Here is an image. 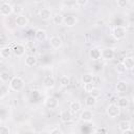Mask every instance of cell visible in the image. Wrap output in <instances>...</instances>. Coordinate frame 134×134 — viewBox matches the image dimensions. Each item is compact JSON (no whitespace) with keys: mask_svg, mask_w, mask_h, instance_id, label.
<instances>
[{"mask_svg":"<svg viewBox=\"0 0 134 134\" xmlns=\"http://www.w3.org/2000/svg\"><path fill=\"white\" fill-rule=\"evenodd\" d=\"M24 87V81L20 76H14L9 81V88L13 91H21Z\"/></svg>","mask_w":134,"mask_h":134,"instance_id":"6da1fadb","label":"cell"},{"mask_svg":"<svg viewBox=\"0 0 134 134\" xmlns=\"http://www.w3.org/2000/svg\"><path fill=\"white\" fill-rule=\"evenodd\" d=\"M127 35V29L125 26H115L112 30V36L116 40H121L126 37Z\"/></svg>","mask_w":134,"mask_h":134,"instance_id":"7a4b0ae2","label":"cell"},{"mask_svg":"<svg viewBox=\"0 0 134 134\" xmlns=\"http://www.w3.org/2000/svg\"><path fill=\"white\" fill-rule=\"evenodd\" d=\"M107 114L111 118H115L120 114V108L116 104H110L107 107Z\"/></svg>","mask_w":134,"mask_h":134,"instance_id":"3957f363","label":"cell"},{"mask_svg":"<svg viewBox=\"0 0 134 134\" xmlns=\"http://www.w3.org/2000/svg\"><path fill=\"white\" fill-rule=\"evenodd\" d=\"M12 13H13V5L9 2H6V1L1 2V5H0V15L3 16V17H5V16H9Z\"/></svg>","mask_w":134,"mask_h":134,"instance_id":"277c9868","label":"cell"},{"mask_svg":"<svg viewBox=\"0 0 134 134\" xmlns=\"http://www.w3.org/2000/svg\"><path fill=\"white\" fill-rule=\"evenodd\" d=\"M12 50H13V54H14L15 57L20 58V57L24 55V53H25V51H26V48H25V46H24L23 44L17 43V44H15V45L12 47Z\"/></svg>","mask_w":134,"mask_h":134,"instance_id":"5b68a950","label":"cell"},{"mask_svg":"<svg viewBox=\"0 0 134 134\" xmlns=\"http://www.w3.org/2000/svg\"><path fill=\"white\" fill-rule=\"evenodd\" d=\"M44 105L48 109H57L59 107V100L53 96H47L44 100Z\"/></svg>","mask_w":134,"mask_h":134,"instance_id":"8992f818","label":"cell"},{"mask_svg":"<svg viewBox=\"0 0 134 134\" xmlns=\"http://www.w3.org/2000/svg\"><path fill=\"white\" fill-rule=\"evenodd\" d=\"M115 55V52H114V49L111 48V47H106L104 49H102V59L106 60V61H109V60H112Z\"/></svg>","mask_w":134,"mask_h":134,"instance_id":"52a82bcc","label":"cell"},{"mask_svg":"<svg viewBox=\"0 0 134 134\" xmlns=\"http://www.w3.org/2000/svg\"><path fill=\"white\" fill-rule=\"evenodd\" d=\"M73 118V113L70 110H63L60 112V119L63 122H69Z\"/></svg>","mask_w":134,"mask_h":134,"instance_id":"ba28073f","label":"cell"},{"mask_svg":"<svg viewBox=\"0 0 134 134\" xmlns=\"http://www.w3.org/2000/svg\"><path fill=\"white\" fill-rule=\"evenodd\" d=\"M39 17H40L42 20L47 21V20H50V19L52 18V13H51V10H50L49 8L43 7V8H41V9L39 10Z\"/></svg>","mask_w":134,"mask_h":134,"instance_id":"9c48e42d","label":"cell"},{"mask_svg":"<svg viewBox=\"0 0 134 134\" xmlns=\"http://www.w3.org/2000/svg\"><path fill=\"white\" fill-rule=\"evenodd\" d=\"M49 43H50V46L52 48H54V49H59L63 45V41L59 36H52L49 39Z\"/></svg>","mask_w":134,"mask_h":134,"instance_id":"30bf717a","label":"cell"},{"mask_svg":"<svg viewBox=\"0 0 134 134\" xmlns=\"http://www.w3.org/2000/svg\"><path fill=\"white\" fill-rule=\"evenodd\" d=\"M77 23V18L73 15H68L64 19V25L67 27H73Z\"/></svg>","mask_w":134,"mask_h":134,"instance_id":"8fae6325","label":"cell"},{"mask_svg":"<svg viewBox=\"0 0 134 134\" xmlns=\"http://www.w3.org/2000/svg\"><path fill=\"white\" fill-rule=\"evenodd\" d=\"M89 58L92 60V61H97L102 58V50L98 49V48H91L89 50Z\"/></svg>","mask_w":134,"mask_h":134,"instance_id":"7c38bea8","label":"cell"},{"mask_svg":"<svg viewBox=\"0 0 134 134\" xmlns=\"http://www.w3.org/2000/svg\"><path fill=\"white\" fill-rule=\"evenodd\" d=\"M35 39L38 41V42H44L46 39H47V32L46 30L44 29H37L36 32H35Z\"/></svg>","mask_w":134,"mask_h":134,"instance_id":"4fadbf2b","label":"cell"},{"mask_svg":"<svg viewBox=\"0 0 134 134\" xmlns=\"http://www.w3.org/2000/svg\"><path fill=\"white\" fill-rule=\"evenodd\" d=\"M15 22H16V25H17V26H19V27H24V26H26V25L28 24V19H27L26 16L20 15V16H17V17H16Z\"/></svg>","mask_w":134,"mask_h":134,"instance_id":"5bb4252c","label":"cell"},{"mask_svg":"<svg viewBox=\"0 0 134 134\" xmlns=\"http://www.w3.org/2000/svg\"><path fill=\"white\" fill-rule=\"evenodd\" d=\"M80 118H81V120H83V121H85V122L91 121L92 118H93V113H92L90 110H84V111L81 113Z\"/></svg>","mask_w":134,"mask_h":134,"instance_id":"9a60e30c","label":"cell"},{"mask_svg":"<svg viewBox=\"0 0 134 134\" xmlns=\"http://www.w3.org/2000/svg\"><path fill=\"white\" fill-rule=\"evenodd\" d=\"M43 85L46 88H53L55 85V80L50 75H46L43 79Z\"/></svg>","mask_w":134,"mask_h":134,"instance_id":"2e32d148","label":"cell"},{"mask_svg":"<svg viewBox=\"0 0 134 134\" xmlns=\"http://www.w3.org/2000/svg\"><path fill=\"white\" fill-rule=\"evenodd\" d=\"M125 67L127 68V70H133L134 69V58L133 57H127L124 59L122 61Z\"/></svg>","mask_w":134,"mask_h":134,"instance_id":"e0dca14e","label":"cell"},{"mask_svg":"<svg viewBox=\"0 0 134 134\" xmlns=\"http://www.w3.org/2000/svg\"><path fill=\"white\" fill-rule=\"evenodd\" d=\"M12 53H13V50L8 46H3L0 49V57L2 59H8L12 55Z\"/></svg>","mask_w":134,"mask_h":134,"instance_id":"ac0fdd59","label":"cell"},{"mask_svg":"<svg viewBox=\"0 0 134 134\" xmlns=\"http://www.w3.org/2000/svg\"><path fill=\"white\" fill-rule=\"evenodd\" d=\"M37 63H38V60H37V58H36L35 55H32V54H28V55L25 58V65H26L27 67H34V66L37 65Z\"/></svg>","mask_w":134,"mask_h":134,"instance_id":"d6986e66","label":"cell"},{"mask_svg":"<svg viewBox=\"0 0 134 134\" xmlns=\"http://www.w3.org/2000/svg\"><path fill=\"white\" fill-rule=\"evenodd\" d=\"M81 109H82V105H81V103L77 102V100H73V102H71L70 105H69V110H70L72 113H77V112L81 111Z\"/></svg>","mask_w":134,"mask_h":134,"instance_id":"ffe728a7","label":"cell"},{"mask_svg":"<svg viewBox=\"0 0 134 134\" xmlns=\"http://www.w3.org/2000/svg\"><path fill=\"white\" fill-rule=\"evenodd\" d=\"M118 129L121 131V132H125V131H129L131 129V122L129 120H120L118 122Z\"/></svg>","mask_w":134,"mask_h":134,"instance_id":"44dd1931","label":"cell"},{"mask_svg":"<svg viewBox=\"0 0 134 134\" xmlns=\"http://www.w3.org/2000/svg\"><path fill=\"white\" fill-rule=\"evenodd\" d=\"M115 88H116V91L119 92V93L126 92V90H127V88H128L127 82H125V81H119V82H117Z\"/></svg>","mask_w":134,"mask_h":134,"instance_id":"7402d4cb","label":"cell"},{"mask_svg":"<svg viewBox=\"0 0 134 134\" xmlns=\"http://www.w3.org/2000/svg\"><path fill=\"white\" fill-rule=\"evenodd\" d=\"M64 19H65V17L62 14H55L52 17V22L55 25H62V24H64Z\"/></svg>","mask_w":134,"mask_h":134,"instance_id":"603a6c76","label":"cell"},{"mask_svg":"<svg viewBox=\"0 0 134 134\" xmlns=\"http://www.w3.org/2000/svg\"><path fill=\"white\" fill-rule=\"evenodd\" d=\"M116 105L119 108H126V107H128L129 106V99H128V97H126V96L119 97L117 99V102H116Z\"/></svg>","mask_w":134,"mask_h":134,"instance_id":"cb8c5ba5","label":"cell"},{"mask_svg":"<svg viewBox=\"0 0 134 134\" xmlns=\"http://www.w3.org/2000/svg\"><path fill=\"white\" fill-rule=\"evenodd\" d=\"M85 105L87 107H93L96 105V97L92 96V95H88L85 99Z\"/></svg>","mask_w":134,"mask_h":134,"instance_id":"d4e9b609","label":"cell"},{"mask_svg":"<svg viewBox=\"0 0 134 134\" xmlns=\"http://www.w3.org/2000/svg\"><path fill=\"white\" fill-rule=\"evenodd\" d=\"M82 82L84 84H89V83H93V75L91 73H84L82 75Z\"/></svg>","mask_w":134,"mask_h":134,"instance_id":"484cf974","label":"cell"},{"mask_svg":"<svg viewBox=\"0 0 134 134\" xmlns=\"http://www.w3.org/2000/svg\"><path fill=\"white\" fill-rule=\"evenodd\" d=\"M23 10H24V8H23V6L21 4H15V5H13V13L15 15L20 16V15H22Z\"/></svg>","mask_w":134,"mask_h":134,"instance_id":"4316f807","label":"cell"},{"mask_svg":"<svg viewBox=\"0 0 134 134\" xmlns=\"http://www.w3.org/2000/svg\"><path fill=\"white\" fill-rule=\"evenodd\" d=\"M60 84H61V86H63V87L69 86V85H70V77L67 76V75H62V76L60 77Z\"/></svg>","mask_w":134,"mask_h":134,"instance_id":"83f0119b","label":"cell"},{"mask_svg":"<svg viewBox=\"0 0 134 134\" xmlns=\"http://www.w3.org/2000/svg\"><path fill=\"white\" fill-rule=\"evenodd\" d=\"M9 77H10V76H9V73H8L7 71H1V72H0V80H1L2 83H6V82L10 81Z\"/></svg>","mask_w":134,"mask_h":134,"instance_id":"f1b7e54d","label":"cell"},{"mask_svg":"<svg viewBox=\"0 0 134 134\" xmlns=\"http://www.w3.org/2000/svg\"><path fill=\"white\" fill-rule=\"evenodd\" d=\"M115 69H116V71H117L118 73H124V72L127 71V68L125 67V65H124L122 62H121V63H118V64L116 65V67H115Z\"/></svg>","mask_w":134,"mask_h":134,"instance_id":"f546056e","label":"cell"},{"mask_svg":"<svg viewBox=\"0 0 134 134\" xmlns=\"http://www.w3.org/2000/svg\"><path fill=\"white\" fill-rule=\"evenodd\" d=\"M100 93H102V92H100V89H99V88H97V87H94V88L91 90V92H90L89 94L97 98L98 96H100Z\"/></svg>","mask_w":134,"mask_h":134,"instance_id":"4dcf8cb0","label":"cell"},{"mask_svg":"<svg viewBox=\"0 0 134 134\" xmlns=\"http://www.w3.org/2000/svg\"><path fill=\"white\" fill-rule=\"evenodd\" d=\"M94 88V86H93V83H89V84H84V90L86 91V92H88V93H90L91 92V90Z\"/></svg>","mask_w":134,"mask_h":134,"instance_id":"1f68e13d","label":"cell"},{"mask_svg":"<svg viewBox=\"0 0 134 134\" xmlns=\"http://www.w3.org/2000/svg\"><path fill=\"white\" fill-rule=\"evenodd\" d=\"M116 4H117V6H118L119 8H125V7L128 5V1H127V0H118V1L116 2Z\"/></svg>","mask_w":134,"mask_h":134,"instance_id":"d6a6232c","label":"cell"},{"mask_svg":"<svg viewBox=\"0 0 134 134\" xmlns=\"http://www.w3.org/2000/svg\"><path fill=\"white\" fill-rule=\"evenodd\" d=\"M10 130L7 126H1L0 127V134H9Z\"/></svg>","mask_w":134,"mask_h":134,"instance_id":"836d02e7","label":"cell"},{"mask_svg":"<svg viewBox=\"0 0 134 134\" xmlns=\"http://www.w3.org/2000/svg\"><path fill=\"white\" fill-rule=\"evenodd\" d=\"M0 92H1L0 97H1V98H3V97L8 93V88H6L4 85H2V86H1V91H0Z\"/></svg>","mask_w":134,"mask_h":134,"instance_id":"e575fe53","label":"cell"},{"mask_svg":"<svg viewBox=\"0 0 134 134\" xmlns=\"http://www.w3.org/2000/svg\"><path fill=\"white\" fill-rule=\"evenodd\" d=\"M75 4H76V6H85L88 4V1L87 0H76Z\"/></svg>","mask_w":134,"mask_h":134,"instance_id":"d590c367","label":"cell"},{"mask_svg":"<svg viewBox=\"0 0 134 134\" xmlns=\"http://www.w3.org/2000/svg\"><path fill=\"white\" fill-rule=\"evenodd\" d=\"M49 134H63V133H62V131H61L59 128H53V129L50 131Z\"/></svg>","mask_w":134,"mask_h":134,"instance_id":"8d00e7d4","label":"cell"},{"mask_svg":"<svg viewBox=\"0 0 134 134\" xmlns=\"http://www.w3.org/2000/svg\"><path fill=\"white\" fill-rule=\"evenodd\" d=\"M5 40H6V38H5V35L4 34H1V43H5Z\"/></svg>","mask_w":134,"mask_h":134,"instance_id":"74e56055","label":"cell"},{"mask_svg":"<svg viewBox=\"0 0 134 134\" xmlns=\"http://www.w3.org/2000/svg\"><path fill=\"white\" fill-rule=\"evenodd\" d=\"M122 134H132V132L129 130V131H125V132H122Z\"/></svg>","mask_w":134,"mask_h":134,"instance_id":"f35d334b","label":"cell"},{"mask_svg":"<svg viewBox=\"0 0 134 134\" xmlns=\"http://www.w3.org/2000/svg\"><path fill=\"white\" fill-rule=\"evenodd\" d=\"M69 134H77V133H75V132H70Z\"/></svg>","mask_w":134,"mask_h":134,"instance_id":"ab89813d","label":"cell"},{"mask_svg":"<svg viewBox=\"0 0 134 134\" xmlns=\"http://www.w3.org/2000/svg\"><path fill=\"white\" fill-rule=\"evenodd\" d=\"M132 100H133V103H134V95H133V97H132Z\"/></svg>","mask_w":134,"mask_h":134,"instance_id":"60d3db41","label":"cell"},{"mask_svg":"<svg viewBox=\"0 0 134 134\" xmlns=\"http://www.w3.org/2000/svg\"><path fill=\"white\" fill-rule=\"evenodd\" d=\"M133 133H134V131H133Z\"/></svg>","mask_w":134,"mask_h":134,"instance_id":"b9f144b4","label":"cell"}]
</instances>
